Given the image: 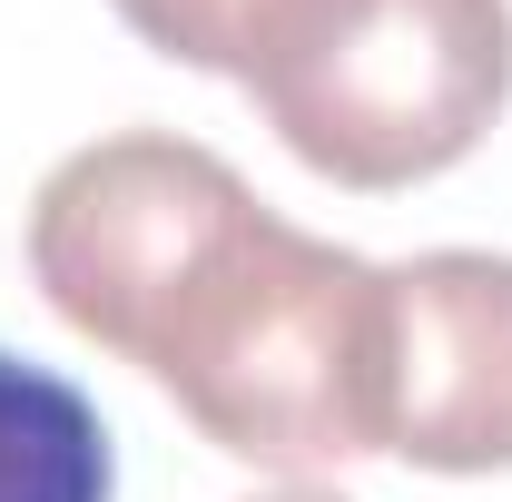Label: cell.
Returning <instances> with one entry per match:
<instances>
[{
	"label": "cell",
	"instance_id": "3957f363",
	"mask_svg": "<svg viewBox=\"0 0 512 502\" xmlns=\"http://www.w3.org/2000/svg\"><path fill=\"white\" fill-rule=\"evenodd\" d=\"M375 453L414 473H512V256L434 247L384 266Z\"/></svg>",
	"mask_w": 512,
	"mask_h": 502
},
{
	"label": "cell",
	"instance_id": "6da1fadb",
	"mask_svg": "<svg viewBox=\"0 0 512 502\" xmlns=\"http://www.w3.org/2000/svg\"><path fill=\"white\" fill-rule=\"evenodd\" d=\"M30 276L227 463L306 483L375 453L384 266L286 227L217 148L119 128L60 158L30 197Z\"/></svg>",
	"mask_w": 512,
	"mask_h": 502
},
{
	"label": "cell",
	"instance_id": "7a4b0ae2",
	"mask_svg": "<svg viewBox=\"0 0 512 502\" xmlns=\"http://www.w3.org/2000/svg\"><path fill=\"white\" fill-rule=\"evenodd\" d=\"M237 89L316 178L424 188L503 119L512 0H266Z\"/></svg>",
	"mask_w": 512,
	"mask_h": 502
},
{
	"label": "cell",
	"instance_id": "277c9868",
	"mask_svg": "<svg viewBox=\"0 0 512 502\" xmlns=\"http://www.w3.org/2000/svg\"><path fill=\"white\" fill-rule=\"evenodd\" d=\"M119 493V453L99 404L69 375L0 355V502H109Z\"/></svg>",
	"mask_w": 512,
	"mask_h": 502
},
{
	"label": "cell",
	"instance_id": "8992f818",
	"mask_svg": "<svg viewBox=\"0 0 512 502\" xmlns=\"http://www.w3.org/2000/svg\"><path fill=\"white\" fill-rule=\"evenodd\" d=\"M256 502H345V493H325V483H276V493H256Z\"/></svg>",
	"mask_w": 512,
	"mask_h": 502
},
{
	"label": "cell",
	"instance_id": "5b68a950",
	"mask_svg": "<svg viewBox=\"0 0 512 502\" xmlns=\"http://www.w3.org/2000/svg\"><path fill=\"white\" fill-rule=\"evenodd\" d=\"M128 30L158 50V60L178 69H217V79H237V60H247L256 20H266V0H109Z\"/></svg>",
	"mask_w": 512,
	"mask_h": 502
}]
</instances>
